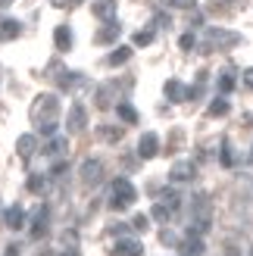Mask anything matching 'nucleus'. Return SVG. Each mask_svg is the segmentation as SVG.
<instances>
[{"label":"nucleus","instance_id":"1","mask_svg":"<svg viewBox=\"0 0 253 256\" xmlns=\"http://www.w3.org/2000/svg\"><path fill=\"white\" fill-rule=\"evenodd\" d=\"M32 122L41 134H54L60 122V100L54 94H41L32 106Z\"/></svg>","mask_w":253,"mask_h":256},{"label":"nucleus","instance_id":"2","mask_svg":"<svg viewBox=\"0 0 253 256\" xmlns=\"http://www.w3.org/2000/svg\"><path fill=\"white\" fill-rule=\"evenodd\" d=\"M134 200H138L134 184L128 182V178H116V182H112V200H110V206L112 210H125V206H132Z\"/></svg>","mask_w":253,"mask_h":256},{"label":"nucleus","instance_id":"3","mask_svg":"<svg viewBox=\"0 0 253 256\" xmlns=\"http://www.w3.org/2000/svg\"><path fill=\"white\" fill-rule=\"evenodd\" d=\"M206 38H210V44H206V50H212V47H234L241 38H238L234 32H219V28H210L206 32Z\"/></svg>","mask_w":253,"mask_h":256},{"label":"nucleus","instance_id":"4","mask_svg":"<svg viewBox=\"0 0 253 256\" xmlns=\"http://www.w3.org/2000/svg\"><path fill=\"white\" fill-rule=\"evenodd\" d=\"M84 125H88V112H84V106H82V104H75V106L69 110L66 132H69V134H78V132H84Z\"/></svg>","mask_w":253,"mask_h":256},{"label":"nucleus","instance_id":"5","mask_svg":"<svg viewBox=\"0 0 253 256\" xmlns=\"http://www.w3.org/2000/svg\"><path fill=\"white\" fill-rule=\"evenodd\" d=\"M156 153H160V138L154 132L141 134V140H138V156H141V160H154Z\"/></svg>","mask_w":253,"mask_h":256},{"label":"nucleus","instance_id":"6","mask_svg":"<svg viewBox=\"0 0 253 256\" xmlns=\"http://www.w3.org/2000/svg\"><path fill=\"white\" fill-rule=\"evenodd\" d=\"M104 178V162L100 160H84L82 162V182L84 184H97Z\"/></svg>","mask_w":253,"mask_h":256},{"label":"nucleus","instance_id":"7","mask_svg":"<svg viewBox=\"0 0 253 256\" xmlns=\"http://www.w3.org/2000/svg\"><path fill=\"white\" fill-rule=\"evenodd\" d=\"M169 178H172L175 184H182V182H191V178H194V162H188V160L175 162V166H172V172H169Z\"/></svg>","mask_w":253,"mask_h":256},{"label":"nucleus","instance_id":"8","mask_svg":"<svg viewBox=\"0 0 253 256\" xmlns=\"http://www.w3.org/2000/svg\"><path fill=\"white\" fill-rule=\"evenodd\" d=\"M91 10H94V16L100 22H112V19H116V0H97Z\"/></svg>","mask_w":253,"mask_h":256},{"label":"nucleus","instance_id":"9","mask_svg":"<svg viewBox=\"0 0 253 256\" xmlns=\"http://www.w3.org/2000/svg\"><path fill=\"white\" fill-rule=\"evenodd\" d=\"M47 219H50V210L47 206H38L34 210V219H32V238H41L47 232Z\"/></svg>","mask_w":253,"mask_h":256},{"label":"nucleus","instance_id":"10","mask_svg":"<svg viewBox=\"0 0 253 256\" xmlns=\"http://www.w3.org/2000/svg\"><path fill=\"white\" fill-rule=\"evenodd\" d=\"M166 97L172 100V104H184V100H188V88L178 78H169L166 82Z\"/></svg>","mask_w":253,"mask_h":256},{"label":"nucleus","instance_id":"11","mask_svg":"<svg viewBox=\"0 0 253 256\" xmlns=\"http://www.w3.org/2000/svg\"><path fill=\"white\" fill-rule=\"evenodd\" d=\"M178 250L184 256H204V240H200V234H188L182 244H178Z\"/></svg>","mask_w":253,"mask_h":256},{"label":"nucleus","instance_id":"12","mask_svg":"<svg viewBox=\"0 0 253 256\" xmlns=\"http://www.w3.org/2000/svg\"><path fill=\"white\" fill-rule=\"evenodd\" d=\"M122 34V28H119V22L112 19V22H106L104 28L97 32V44H116V38Z\"/></svg>","mask_w":253,"mask_h":256},{"label":"nucleus","instance_id":"13","mask_svg":"<svg viewBox=\"0 0 253 256\" xmlns=\"http://www.w3.org/2000/svg\"><path fill=\"white\" fill-rule=\"evenodd\" d=\"M116 256H144L141 240H132V238H122L116 244Z\"/></svg>","mask_w":253,"mask_h":256},{"label":"nucleus","instance_id":"14","mask_svg":"<svg viewBox=\"0 0 253 256\" xmlns=\"http://www.w3.org/2000/svg\"><path fill=\"white\" fill-rule=\"evenodd\" d=\"M54 44H56V50H62V54L72 50V28L69 25H60V28L54 32Z\"/></svg>","mask_w":253,"mask_h":256},{"label":"nucleus","instance_id":"15","mask_svg":"<svg viewBox=\"0 0 253 256\" xmlns=\"http://www.w3.org/2000/svg\"><path fill=\"white\" fill-rule=\"evenodd\" d=\"M34 150H38V138H34V134H22V138L16 140V153H19L22 160H28Z\"/></svg>","mask_w":253,"mask_h":256},{"label":"nucleus","instance_id":"16","mask_svg":"<svg viewBox=\"0 0 253 256\" xmlns=\"http://www.w3.org/2000/svg\"><path fill=\"white\" fill-rule=\"evenodd\" d=\"M4 222L12 228V232H19V228L25 225V210H22V206H10V210L4 212Z\"/></svg>","mask_w":253,"mask_h":256},{"label":"nucleus","instance_id":"17","mask_svg":"<svg viewBox=\"0 0 253 256\" xmlns=\"http://www.w3.org/2000/svg\"><path fill=\"white\" fill-rule=\"evenodd\" d=\"M22 34V25L16 19H0V38L4 41H12V38H19Z\"/></svg>","mask_w":253,"mask_h":256},{"label":"nucleus","instance_id":"18","mask_svg":"<svg viewBox=\"0 0 253 256\" xmlns=\"http://www.w3.org/2000/svg\"><path fill=\"white\" fill-rule=\"evenodd\" d=\"M66 147H69V144H66V138H60V134H56V138H50V140H47L44 153H47V156H62V153H66Z\"/></svg>","mask_w":253,"mask_h":256},{"label":"nucleus","instance_id":"19","mask_svg":"<svg viewBox=\"0 0 253 256\" xmlns=\"http://www.w3.org/2000/svg\"><path fill=\"white\" fill-rule=\"evenodd\" d=\"M132 60V47H116V50H112V54H110V66H125V62H128Z\"/></svg>","mask_w":253,"mask_h":256},{"label":"nucleus","instance_id":"20","mask_svg":"<svg viewBox=\"0 0 253 256\" xmlns=\"http://www.w3.org/2000/svg\"><path fill=\"white\" fill-rule=\"evenodd\" d=\"M116 112H119V119H122V122H128V125L138 122V112H134V106H128V104H119Z\"/></svg>","mask_w":253,"mask_h":256},{"label":"nucleus","instance_id":"21","mask_svg":"<svg viewBox=\"0 0 253 256\" xmlns=\"http://www.w3.org/2000/svg\"><path fill=\"white\" fill-rule=\"evenodd\" d=\"M25 184H28L32 194H41V190L47 188V178L44 175H28V182H25Z\"/></svg>","mask_w":253,"mask_h":256},{"label":"nucleus","instance_id":"22","mask_svg":"<svg viewBox=\"0 0 253 256\" xmlns=\"http://www.w3.org/2000/svg\"><path fill=\"white\" fill-rule=\"evenodd\" d=\"M210 116H228V100H212L210 104Z\"/></svg>","mask_w":253,"mask_h":256},{"label":"nucleus","instance_id":"23","mask_svg":"<svg viewBox=\"0 0 253 256\" xmlns=\"http://www.w3.org/2000/svg\"><path fill=\"white\" fill-rule=\"evenodd\" d=\"M150 216H154V219H156V222H166V219H169V216H172V210L166 206V203H156V206H154V210H150Z\"/></svg>","mask_w":253,"mask_h":256},{"label":"nucleus","instance_id":"24","mask_svg":"<svg viewBox=\"0 0 253 256\" xmlns=\"http://www.w3.org/2000/svg\"><path fill=\"white\" fill-rule=\"evenodd\" d=\"M134 44H138V47H147V44H154V28H144V32H138V34H134Z\"/></svg>","mask_w":253,"mask_h":256},{"label":"nucleus","instance_id":"25","mask_svg":"<svg viewBox=\"0 0 253 256\" xmlns=\"http://www.w3.org/2000/svg\"><path fill=\"white\" fill-rule=\"evenodd\" d=\"M97 134L104 138V140H119V138H122V132H119V128H110V125H104V128H97Z\"/></svg>","mask_w":253,"mask_h":256},{"label":"nucleus","instance_id":"26","mask_svg":"<svg viewBox=\"0 0 253 256\" xmlns=\"http://www.w3.org/2000/svg\"><path fill=\"white\" fill-rule=\"evenodd\" d=\"M219 91H222V94H228V91H234V75H232V72H225L222 78H219Z\"/></svg>","mask_w":253,"mask_h":256},{"label":"nucleus","instance_id":"27","mask_svg":"<svg viewBox=\"0 0 253 256\" xmlns=\"http://www.w3.org/2000/svg\"><path fill=\"white\" fill-rule=\"evenodd\" d=\"M222 166L228 169V166H234V156H232V144L228 140H222Z\"/></svg>","mask_w":253,"mask_h":256},{"label":"nucleus","instance_id":"28","mask_svg":"<svg viewBox=\"0 0 253 256\" xmlns=\"http://www.w3.org/2000/svg\"><path fill=\"white\" fill-rule=\"evenodd\" d=\"M178 47H182V50H194V47H197V34H191V32H188V34H182Z\"/></svg>","mask_w":253,"mask_h":256},{"label":"nucleus","instance_id":"29","mask_svg":"<svg viewBox=\"0 0 253 256\" xmlns=\"http://www.w3.org/2000/svg\"><path fill=\"white\" fill-rule=\"evenodd\" d=\"M132 228H134V232H147V228H150V219H147V216H134V219H132Z\"/></svg>","mask_w":253,"mask_h":256},{"label":"nucleus","instance_id":"30","mask_svg":"<svg viewBox=\"0 0 253 256\" xmlns=\"http://www.w3.org/2000/svg\"><path fill=\"white\" fill-rule=\"evenodd\" d=\"M169 4H172L175 10H194V6H197V0H169Z\"/></svg>","mask_w":253,"mask_h":256},{"label":"nucleus","instance_id":"31","mask_svg":"<svg viewBox=\"0 0 253 256\" xmlns=\"http://www.w3.org/2000/svg\"><path fill=\"white\" fill-rule=\"evenodd\" d=\"M160 240H162V244H169V247H175V244H178V238H175L172 232H162V234H160Z\"/></svg>","mask_w":253,"mask_h":256},{"label":"nucleus","instance_id":"32","mask_svg":"<svg viewBox=\"0 0 253 256\" xmlns=\"http://www.w3.org/2000/svg\"><path fill=\"white\" fill-rule=\"evenodd\" d=\"M244 88H250V91H253V66L244 69Z\"/></svg>","mask_w":253,"mask_h":256},{"label":"nucleus","instance_id":"33","mask_svg":"<svg viewBox=\"0 0 253 256\" xmlns=\"http://www.w3.org/2000/svg\"><path fill=\"white\" fill-rule=\"evenodd\" d=\"M60 256H78V247H66V250H62Z\"/></svg>","mask_w":253,"mask_h":256},{"label":"nucleus","instance_id":"34","mask_svg":"<svg viewBox=\"0 0 253 256\" xmlns=\"http://www.w3.org/2000/svg\"><path fill=\"white\" fill-rule=\"evenodd\" d=\"M4 6H10V0H0V10H4Z\"/></svg>","mask_w":253,"mask_h":256}]
</instances>
